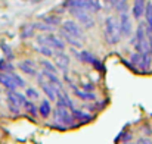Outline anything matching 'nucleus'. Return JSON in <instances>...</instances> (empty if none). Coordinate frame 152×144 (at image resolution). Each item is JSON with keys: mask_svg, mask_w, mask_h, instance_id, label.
Segmentation results:
<instances>
[{"mask_svg": "<svg viewBox=\"0 0 152 144\" xmlns=\"http://www.w3.org/2000/svg\"><path fill=\"white\" fill-rule=\"evenodd\" d=\"M111 6L118 12H127L129 10V4H127V0H111Z\"/></svg>", "mask_w": 152, "mask_h": 144, "instance_id": "26", "label": "nucleus"}, {"mask_svg": "<svg viewBox=\"0 0 152 144\" xmlns=\"http://www.w3.org/2000/svg\"><path fill=\"white\" fill-rule=\"evenodd\" d=\"M75 19L77 22L84 28V30H92L95 27V18H93V13L84 10V9H80V7H69L66 9Z\"/></svg>", "mask_w": 152, "mask_h": 144, "instance_id": "6", "label": "nucleus"}, {"mask_svg": "<svg viewBox=\"0 0 152 144\" xmlns=\"http://www.w3.org/2000/svg\"><path fill=\"white\" fill-rule=\"evenodd\" d=\"M71 51L75 54V57H77L81 63L90 65V66H93V68H95L96 71H99V72H103V71H105L103 63H102L92 51H89V50H80V51H77V48H74V47H71Z\"/></svg>", "mask_w": 152, "mask_h": 144, "instance_id": "5", "label": "nucleus"}, {"mask_svg": "<svg viewBox=\"0 0 152 144\" xmlns=\"http://www.w3.org/2000/svg\"><path fill=\"white\" fill-rule=\"evenodd\" d=\"M22 109H24L30 116H33V118H37V116H39V106H37L33 100H28V98H27V101L22 104Z\"/></svg>", "mask_w": 152, "mask_h": 144, "instance_id": "23", "label": "nucleus"}, {"mask_svg": "<svg viewBox=\"0 0 152 144\" xmlns=\"http://www.w3.org/2000/svg\"><path fill=\"white\" fill-rule=\"evenodd\" d=\"M39 65L42 66V69H46V71H50V72H55V74H58V68H56V65L49 60V57H43L40 62H39Z\"/></svg>", "mask_w": 152, "mask_h": 144, "instance_id": "27", "label": "nucleus"}, {"mask_svg": "<svg viewBox=\"0 0 152 144\" xmlns=\"http://www.w3.org/2000/svg\"><path fill=\"white\" fill-rule=\"evenodd\" d=\"M118 25H120V33L121 37H130L133 33V24H132V18L127 12H121L120 18H118Z\"/></svg>", "mask_w": 152, "mask_h": 144, "instance_id": "10", "label": "nucleus"}, {"mask_svg": "<svg viewBox=\"0 0 152 144\" xmlns=\"http://www.w3.org/2000/svg\"><path fill=\"white\" fill-rule=\"evenodd\" d=\"M52 110H53V107H52L49 98H45V100L40 101V104H39V115H40L43 119H48V118L50 116Z\"/></svg>", "mask_w": 152, "mask_h": 144, "instance_id": "20", "label": "nucleus"}, {"mask_svg": "<svg viewBox=\"0 0 152 144\" xmlns=\"http://www.w3.org/2000/svg\"><path fill=\"white\" fill-rule=\"evenodd\" d=\"M24 94H25V97L28 100H33V101H37L40 98V93L34 87H25V93Z\"/></svg>", "mask_w": 152, "mask_h": 144, "instance_id": "30", "label": "nucleus"}, {"mask_svg": "<svg viewBox=\"0 0 152 144\" xmlns=\"http://www.w3.org/2000/svg\"><path fill=\"white\" fill-rule=\"evenodd\" d=\"M0 85H3L6 90H18L10 72H1L0 71Z\"/></svg>", "mask_w": 152, "mask_h": 144, "instance_id": "18", "label": "nucleus"}, {"mask_svg": "<svg viewBox=\"0 0 152 144\" xmlns=\"http://www.w3.org/2000/svg\"><path fill=\"white\" fill-rule=\"evenodd\" d=\"M140 57H142V53H139V51H134L132 56H130V62L137 68L139 66V63H140Z\"/></svg>", "mask_w": 152, "mask_h": 144, "instance_id": "35", "label": "nucleus"}, {"mask_svg": "<svg viewBox=\"0 0 152 144\" xmlns=\"http://www.w3.org/2000/svg\"><path fill=\"white\" fill-rule=\"evenodd\" d=\"M37 44H46L52 47L55 51H64L66 47V43L53 33H43L37 35Z\"/></svg>", "mask_w": 152, "mask_h": 144, "instance_id": "4", "label": "nucleus"}, {"mask_svg": "<svg viewBox=\"0 0 152 144\" xmlns=\"http://www.w3.org/2000/svg\"><path fill=\"white\" fill-rule=\"evenodd\" d=\"M19 35L22 40H28V38H33L36 35V28H34V24H24L21 27V31H19Z\"/></svg>", "mask_w": 152, "mask_h": 144, "instance_id": "21", "label": "nucleus"}, {"mask_svg": "<svg viewBox=\"0 0 152 144\" xmlns=\"http://www.w3.org/2000/svg\"><path fill=\"white\" fill-rule=\"evenodd\" d=\"M142 132L145 134V137H151L152 135V125L149 122H146V124L142 125Z\"/></svg>", "mask_w": 152, "mask_h": 144, "instance_id": "36", "label": "nucleus"}, {"mask_svg": "<svg viewBox=\"0 0 152 144\" xmlns=\"http://www.w3.org/2000/svg\"><path fill=\"white\" fill-rule=\"evenodd\" d=\"M143 16H145L146 27L152 31V1L151 0H149V1L146 0V6H145V13H143Z\"/></svg>", "mask_w": 152, "mask_h": 144, "instance_id": "25", "label": "nucleus"}, {"mask_svg": "<svg viewBox=\"0 0 152 144\" xmlns=\"http://www.w3.org/2000/svg\"><path fill=\"white\" fill-rule=\"evenodd\" d=\"M18 69H19L22 74H25V75H28V77H33V78H36L37 74H39L37 63H36V60H33V59H24V60H21V62L18 63Z\"/></svg>", "mask_w": 152, "mask_h": 144, "instance_id": "11", "label": "nucleus"}, {"mask_svg": "<svg viewBox=\"0 0 152 144\" xmlns=\"http://www.w3.org/2000/svg\"><path fill=\"white\" fill-rule=\"evenodd\" d=\"M72 93H74V96L77 97L78 100L86 101V103H90V101H96L98 100V96H96L95 91H86V90H81V88L75 87V88H72Z\"/></svg>", "mask_w": 152, "mask_h": 144, "instance_id": "15", "label": "nucleus"}, {"mask_svg": "<svg viewBox=\"0 0 152 144\" xmlns=\"http://www.w3.org/2000/svg\"><path fill=\"white\" fill-rule=\"evenodd\" d=\"M80 88L81 90H86V91H95L96 90V85L93 82H84V84H80Z\"/></svg>", "mask_w": 152, "mask_h": 144, "instance_id": "37", "label": "nucleus"}, {"mask_svg": "<svg viewBox=\"0 0 152 144\" xmlns=\"http://www.w3.org/2000/svg\"><path fill=\"white\" fill-rule=\"evenodd\" d=\"M152 66V54L151 51H145V53H142V57H140V63H139V69L140 71H143V72H146V71H149Z\"/></svg>", "mask_w": 152, "mask_h": 144, "instance_id": "22", "label": "nucleus"}, {"mask_svg": "<svg viewBox=\"0 0 152 144\" xmlns=\"http://www.w3.org/2000/svg\"><path fill=\"white\" fill-rule=\"evenodd\" d=\"M59 28H62V30H65L66 33H69L71 35H74V37H77V38H80L81 41H84L86 40V33H84V28L77 22V21H74V19H66V21H62V24H61V27Z\"/></svg>", "mask_w": 152, "mask_h": 144, "instance_id": "8", "label": "nucleus"}, {"mask_svg": "<svg viewBox=\"0 0 152 144\" xmlns=\"http://www.w3.org/2000/svg\"><path fill=\"white\" fill-rule=\"evenodd\" d=\"M10 75H12V78H13V81H15V84H16V87H18V88H24V87H27L25 80H24L19 74H16L15 71H12V72H10Z\"/></svg>", "mask_w": 152, "mask_h": 144, "instance_id": "33", "label": "nucleus"}, {"mask_svg": "<svg viewBox=\"0 0 152 144\" xmlns=\"http://www.w3.org/2000/svg\"><path fill=\"white\" fill-rule=\"evenodd\" d=\"M42 74H43V77L52 82L53 85H56L58 88H61V90H64V81L58 77V74H55V72H50V71H46V69H42Z\"/></svg>", "mask_w": 152, "mask_h": 144, "instance_id": "19", "label": "nucleus"}, {"mask_svg": "<svg viewBox=\"0 0 152 144\" xmlns=\"http://www.w3.org/2000/svg\"><path fill=\"white\" fill-rule=\"evenodd\" d=\"M6 97H7V101H9V103L16 104V106H19V107H22V104L27 101L25 94L19 93L18 90H6Z\"/></svg>", "mask_w": 152, "mask_h": 144, "instance_id": "12", "label": "nucleus"}, {"mask_svg": "<svg viewBox=\"0 0 152 144\" xmlns=\"http://www.w3.org/2000/svg\"><path fill=\"white\" fill-rule=\"evenodd\" d=\"M34 28H36V31H40V33H53L55 31V27H52V25L43 22V21L36 22L34 24Z\"/></svg>", "mask_w": 152, "mask_h": 144, "instance_id": "29", "label": "nucleus"}, {"mask_svg": "<svg viewBox=\"0 0 152 144\" xmlns=\"http://www.w3.org/2000/svg\"><path fill=\"white\" fill-rule=\"evenodd\" d=\"M0 48H1V51H3V54H4V59H7V60H13V59H15V54H13L12 47H10L9 44L1 43V44H0Z\"/></svg>", "mask_w": 152, "mask_h": 144, "instance_id": "32", "label": "nucleus"}, {"mask_svg": "<svg viewBox=\"0 0 152 144\" xmlns=\"http://www.w3.org/2000/svg\"><path fill=\"white\" fill-rule=\"evenodd\" d=\"M0 71L1 72H12V71H15V65L12 63V60H7L3 57L0 60Z\"/></svg>", "mask_w": 152, "mask_h": 144, "instance_id": "31", "label": "nucleus"}, {"mask_svg": "<svg viewBox=\"0 0 152 144\" xmlns=\"http://www.w3.org/2000/svg\"><path fill=\"white\" fill-rule=\"evenodd\" d=\"M40 21L49 24V25L55 27V28H56V27H61V24H62V19H61L58 15H45V16L40 18Z\"/></svg>", "mask_w": 152, "mask_h": 144, "instance_id": "24", "label": "nucleus"}, {"mask_svg": "<svg viewBox=\"0 0 152 144\" xmlns=\"http://www.w3.org/2000/svg\"><path fill=\"white\" fill-rule=\"evenodd\" d=\"M53 63L56 65L58 71H62L64 74H66L69 71V63H71V57L69 54L64 51H55L53 53Z\"/></svg>", "mask_w": 152, "mask_h": 144, "instance_id": "9", "label": "nucleus"}, {"mask_svg": "<svg viewBox=\"0 0 152 144\" xmlns=\"http://www.w3.org/2000/svg\"><path fill=\"white\" fill-rule=\"evenodd\" d=\"M145 6H146V0H134L133 6H132V15L136 21H139L143 13H145Z\"/></svg>", "mask_w": 152, "mask_h": 144, "instance_id": "17", "label": "nucleus"}, {"mask_svg": "<svg viewBox=\"0 0 152 144\" xmlns=\"http://www.w3.org/2000/svg\"><path fill=\"white\" fill-rule=\"evenodd\" d=\"M55 101H56V106H64V107H68V109L75 107L72 98L69 97V94H68L65 90H61V91H59V94H58Z\"/></svg>", "mask_w": 152, "mask_h": 144, "instance_id": "16", "label": "nucleus"}, {"mask_svg": "<svg viewBox=\"0 0 152 144\" xmlns=\"http://www.w3.org/2000/svg\"><path fill=\"white\" fill-rule=\"evenodd\" d=\"M71 113H72V118L77 124H89L93 121V115L81 110V109H77V107H72L71 109Z\"/></svg>", "mask_w": 152, "mask_h": 144, "instance_id": "13", "label": "nucleus"}, {"mask_svg": "<svg viewBox=\"0 0 152 144\" xmlns=\"http://www.w3.org/2000/svg\"><path fill=\"white\" fill-rule=\"evenodd\" d=\"M52 115H53V121H55V127L56 128L66 130V128H72V127H77L78 125L74 121V118H72L71 109H68V107L56 106L52 110Z\"/></svg>", "mask_w": 152, "mask_h": 144, "instance_id": "2", "label": "nucleus"}, {"mask_svg": "<svg viewBox=\"0 0 152 144\" xmlns=\"http://www.w3.org/2000/svg\"><path fill=\"white\" fill-rule=\"evenodd\" d=\"M103 38L106 41V44L109 46H115L120 43L121 40V33H120V25H118V19H115V16L109 15L105 18V24H103Z\"/></svg>", "mask_w": 152, "mask_h": 144, "instance_id": "1", "label": "nucleus"}, {"mask_svg": "<svg viewBox=\"0 0 152 144\" xmlns=\"http://www.w3.org/2000/svg\"><path fill=\"white\" fill-rule=\"evenodd\" d=\"M7 109H9V112H10L13 116L21 115V110H22V107H19V106H16V104H12V103H9V101H7Z\"/></svg>", "mask_w": 152, "mask_h": 144, "instance_id": "34", "label": "nucleus"}, {"mask_svg": "<svg viewBox=\"0 0 152 144\" xmlns=\"http://www.w3.org/2000/svg\"><path fill=\"white\" fill-rule=\"evenodd\" d=\"M136 144H152V140L149 137H140V138L136 141Z\"/></svg>", "mask_w": 152, "mask_h": 144, "instance_id": "39", "label": "nucleus"}, {"mask_svg": "<svg viewBox=\"0 0 152 144\" xmlns=\"http://www.w3.org/2000/svg\"><path fill=\"white\" fill-rule=\"evenodd\" d=\"M132 138H133V134L132 132H121V135H120V140L123 141V144L132 141Z\"/></svg>", "mask_w": 152, "mask_h": 144, "instance_id": "38", "label": "nucleus"}, {"mask_svg": "<svg viewBox=\"0 0 152 144\" xmlns=\"http://www.w3.org/2000/svg\"><path fill=\"white\" fill-rule=\"evenodd\" d=\"M64 7H80L90 13H96L102 9V4L99 3V0H64Z\"/></svg>", "mask_w": 152, "mask_h": 144, "instance_id": "7", "label": "nucleus"}, {"mask_svg": "<svg viewBox=\"0 0 152 144\" xmlns=\"http://www.w3.org/2000/svg\"><path fill=\"white\" fill-rule=\"evenodd\" d=\"M132 44L134 46V50L139 53L149 51V41H148V35H146V24L145 22H139L134 37L132 38Z\"/></svg>", "mask_w": 152, "mask_h": 144, "instance_id": "3", "label": "nucleus"}, {"mask_svg": "<svg viewBox=\"0 0 152 144\" xmlns=\"http://www.w3.org/2000/svg\"><path fill=\"white\" fill-rule=\"evenodd\" d=\"M59 37H61L66 44H69L71 47H74V48H81V46H83V41H81L80 38L71 35L69 33H66V31L62 30V28H59Z\"/></svg>", "mask_w": 152, "mask_h": 144, "instance_id": "14", "label": "nucleus"}, {"mask_svg": "<svg viewBox=\"0 0 152 144\" xmlns=\"http://www.w3.org/2000/svg\"><path fill=\"white\" fill-rule=\"evenodd\" d=\"M37 53H40L43 57H53V53H55V50L49 46H46V44H37Z\"/></svg>", "mask_w": 152, "mask_h": 144, "instance_id": "28", "label": "nucleus"}]
</instances>
